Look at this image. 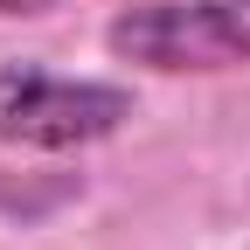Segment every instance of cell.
I'll list each match as a JSON object with an SVG mask.
<instances>
[{"label":"cell","mask_w":250,"mask_h":250,"mask_svg":"<svg viewBox=\"0 0 250 250\" xmlns=\"http://www.w3.org/2000/svg\"><path fill=\"white\" fill-rule=\"evenodd\" d=\"M104 56L146 77L250 70V0H132L104 21Z\"/></svg>","instance_id":"1"},{"label":"cell","mask_w":250,"mask_h":250,"mask_svg":"<svg viewBox=\"0 0 250 250\" xmlns=\"http://www.w3.org/2000/svg\"><path fill=\"white\" fill-rule=\"evenodd\" d=\"M132 90L111 77H62L42 62H0V146L83 153L132 125Z\"/></svg>","instance_id":"2"},{"label":"cell","mask_w":250,"mask_h":250,"mask_svg":"<svg viewBox=\"0 0 250 250\" xmlns=\"http://www.w3.org/2000/svg\"><path fill=\"white\" fill-rule=\"evenodd\" d=\"M56 7H62V0H0V21H42Z\"/></svg>","instance_id":"3"}]
</instances>
